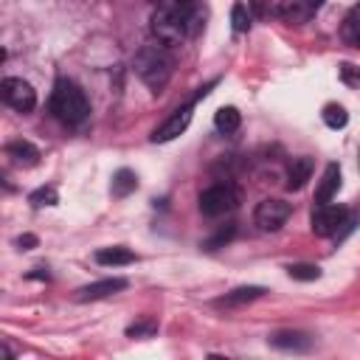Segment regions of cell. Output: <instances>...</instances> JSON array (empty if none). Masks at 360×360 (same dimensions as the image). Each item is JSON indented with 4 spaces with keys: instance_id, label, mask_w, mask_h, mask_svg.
<instances>
[{
    "instance_id": "2",
    "label": "cell",
    "mask_w": 360,
    "mask_h": 360,
    "mask_svg": "<svg viewBox=\"0 0 360 360\" xmlns=\"http://www.w3.org/2000/svg\"><path fill=\"white\" fill-rule=\"evenodd\" d=\"M172 56H169V51H166V45H143L138 53H135V62H132V68H135V73L141 76V82L149 87V90H155V93H160L166 84H169V79H172Z\"/></svg>"
},
{
    "instance_id": "4",
    "label": "cell",
    "mask_w": 360,
    "mask_h": 360,
    "mask_svg": "<svg viewBox=\"0 0 360 360\" xmlns=\"http://www.w3.org/2000/svg\"><path fill=\"white\" fill-rule=\"evenodd\" d=\"M239 202V194L231 183H214L200 194V211L205 217H222L228 211H233Z\"/></svg>"
},
{
    "instance_id": "5",
    "label": "cell",
    "mask_w": 360,
    "mask_h": 360,
    "mask_svg": "<svg viewBox=\"0 0 360 360\" xmlns=\"http://www.w3.org/2000/svg\"><path fill=\"white\" fill-rule=\"evenodd\" d=\"M340 228H352V219H349V211L343 205H332V202H323L312 211V231L318 236H335Z\"/></svg>"
},
{
    "instance_id": "8",
    "label": "cell",
    "mask_w": 360,
    "mask_h": 360,
    "mask_svg": "<svg viewBox=\"0 0 360 360\" xmlns=\"http://www.w3.org/2000/svg\"><path fill=\"white\" fill-rule=\"evenodd\" d=\"M191 115H194V101H188V104H183V107H177L155 132H152V141L155 143H166V141H174L177 135H183L186 129H188V124H191Z\"/></svg>"
},
{
    "instance_id": "14",
    "label": "cell",
    "mask_w": 360,
    "mask_h": 360,
    "mask_svg": "<svg viewBox=\"0 0 360 360\" xmlns=\"http://www.w3.org/2000/svg\"><path fill=\"white\" fill-rule=\"evenodd\" d=\"M262 295H264V287H236V290L225 292L222 298H217V307H242V304H250Z\"/></svg>"
},
{
    "instance_id": "7",
    "label": "cell",
    "mask_w": 360,
    "mask_h": 360,
    "mask_svg": "<svg viewBox=\"0 0 360 360\" xmlns=\"http://www.w3.org/2000/svg\"><path fill=\"white\" fill-rule=\"evenodd\" d=\"M290 202H284V200H276V197H270V200H262L259 205H256V211H253V222H256V228L259 231H278L287 219H290Z\"/></svg>"
},
{
    "instance_id": "23",
    "label": "cell",
    "mask_w": 360,
    "mask_h": 360,
    "mask_svg": "<svg viewBox=\"0 0 360 360\" xmlns=\"http://www.w3.org/2000/svg\"><path fill=\"white\" fill-rule=\"evenodd\" d=\"M231 22H233V31H236V34H242V31L250 28V11H248L245 3H236V6L231 8Z\"/></svg>"
},
{
    "instance_id": "16",
    "label": "cell",
    "mask_w": 360,
    "mask_h": 360,
    "mask_svg": "<svg viewBox=\"0 0 360 360\" xmlns=\"http://www.w3.org/2000/svg\"><path fill=\"white\" fill-rule=\"evenodd\" d=\"M96 262H98V264H104V267L132 264V262H135V253H132L129 248H121V245H115V248H101V250L96 253Z\"/></svg>"
},
{
    "instance_id": "27",
    "label": "cell",
    "mask_w": 360,
    "mask_h": 360,
    "mask_svg": "<svg viewBox=\"0 0 360 360\" xmlns=\"http://www.w3.org/2000/svg\"><path fill=\"white\" fill-rule=\"evenodd\" d=\"M248 8L253 11V17H267V14H270L267 0H248Z\"/></svg>"
},
{
    "instance_id": "6",
    "label": "cell",
    "mask_w": 360,
    "mask_h": 360,
    "mask_svg": "<svg viewBox=\"0 0 360 360\" xmlns=\"http://www.w3.org/2000/svg\"><path fill=\"white\" fill-rule=\"evenodd\" d=\"M0 93H3V101L17 112H31L37 107V93L25 79H17V76L3 79Z\"/></svg>"
},
{
    "instance_id": "29",
    "label": "cell",
    "mask_w": 360,
    "mask_h": 360,
    "mask_svg": "<svg viewBox=\"0 0 360 360\" xmlns=\"http://www.w3.org/2000/svg\"><path fill=\"white\" fill-rule=\"evenodd\" d=\"M17 245H20L22 250H28V248H34V245H37V236H31V233H25V236H20V239H17Z\"/></svg>"
},
{
    "instance_id": "24",
    "label": "cell",
    "mask_w": 360,
    "mask_h": 360,
    "mask_svg": "<svg viewBox=\"0 0 360 360\" xmlns=\"http://www.w3.org/2000/svg\"><path fill=\"white\" fill-rule=\"evenodd\" d=\"M287 273L295 281H315L321 276V267H315V264H290Z\"/></svg>"
},
{
    "instance_id": "15",
    "label": "cell",
    "mask_w": 360,
    "mask_h": 360,
    "mask_svg": "<svg viewBox=\"0 0 360 360\" xmlns=\"http://www.w3.org/2000/svg\"><path fill=\"white\" fill-rule=\"evenodd\" d=\"M6 155H8L14 163H20V166H34V163L39 160V149L31 146L28 141H11V143L6 146Z\"/></svg>"
},
{
    "instance_id": "25",
    "label": "cell",
    "mask_w": 360,
    "mask_h": 360,
    "mask_svg": "<svg viewBox=\"0 0 360 360\" xmlns=\"http://www.w3.org/2000/svg\"><path fill=\"white\" fill-rule=\"evenodd\" d=\"M233 233H236V225L231 222L228 228H219V231L214 233V239H208V242H205V248H208V250H214V248H219L222 242H228V239H231Z\"/></svg>"
},
{
    "instance_id": "10",
    "label": "cell",
    "mask_w": 360,
    "mask_h": 360,
    "mask_svg": "<svg viewBox=\"0 0 360 360\" xmlns=\"http://www.w3.org/2000/svg\"><path fill=\"white\" fill-rule=\"evenodd\" d=\"M174 6H177L180 14L186 17L188 37L200 34V28L205 25V3H202V0H174Z\"/></svg>"
},
{
    "instance_id": "22",
    "label": "cell",
    "mask_w": 360,
    "mask_h": 360,
    "mask_svg": "<svg viewBox=\"0 0 360 360\" xmlns=\"http://www.w3.org/2000/svg\"><path fill=\"white\" fill-rule=\"evenodd\" d=\"M56 200H59V194H56V188H53V186H42V188L31 191V197H28V202H31L34 208H42V205H56Z\"/></svg>"
},
{
    "instance_id": "17",
    "label": "cell",
    "mask_w": 360,
    "mask_h": 360,
    "mask_svg": "<svg viewBox=\"0 0 360 360\" xmlns=\"http://www.w3.org/2000/svg\"><path fill=\"white\" fill-rule=\"evenodd\" d=\"M270 343L276 349H292V352H301L309 346V338L304 332H292V329H284V332H276L270 335Z\"/></svg>"
},
{
    "instance_id": "1",
    "label": "cell",
    "mask_w": 360,
    "mask_h": 360,
    "mask_svg": "<svg viewBox=\"0 0 360 360\" xmlns=\"http://www.w3.org/2000/svg\"><path fill=\"white\" fill-rule=\"evenodd\" d=\"M51 112L65 124V127H82L90 115V101L84 90L70 82V79H56L53 93H51Z\"/></svg>"
},
{
    "instance_id": "26",
    "label": "cell",
    "mask_w": 360,
    "mask_h": 360,
    "mask_svg": "<svg viewBox=\"0 0 360 360\" xmlns=\"http://www.w3.org/2000/svg\"><path fill=\"white\" fill-rule=\"evenodd\" d=\"M340 79H343L346 84H352V87H360V68L343 62V65H340Z\"/></svg>"
},
{
    "instance_id": "20",
    "label": "cell",
    "mask_w": 360,
    "mask_h": 360,
    "mask_svg": "<svg viewBox=\"0 0 360 360\" xmlns=\"http://www.w3.org/2000/svg\"><path fill=\"white\" fill-rule=\"evenodd\" d=\"M343 39L349 45H360V6H354L343 20Z\"/></svg>"
},
{
    "instance_id": "21",
    "label": "cell",
    "mask_w": 360,
    "mask_h": 360,
    "mask_svg": "<svg viewBox=\"0 0 360 360\" xmlns=\"http://www.w3.org/2000/svg\"><path fill=\"white\" fill-rule=\"evenodd\" d=\"M321 115H323V124H326L329 129H343L346 121H349V112H346L340 104H326Z\"/></svg>"
},
{
    "instance_id": "18",
    "label": "cell",
    "mask_w": 360,
    "mask_h": 360,
    "mask_svg": "<svg viewBox=\"0 0 360 360\" xmlns=\"http://www.w3.org/2000/svg\"><path fill=\"white\" fill-rule=\"evenodd\" d=\"M239 124H242V115H239L236 107H219L217 115H214V127L219 132H236Z\"/></svg>"
},
{
    "instance_id": "28",
    "label": "cell",
    "mask_w": 360,
    "mask_h": 360,
    "mask_svg": "<svg viewBox=\"0 0 360 360\" xmlns=\"http://www.w3.org/2000/svg\"><path fill=\"white\" fill-rule=\"evenodd\" d=\"M152 332H155V323H135L127 329L129 338H141V335H152Z\"/></svg>"
},
{
    "instance_id": "3",
    "label": "cell",
    "mask_w": 360,
    "mask_h": 360,
    "mask_svg": "<svg viewBox=\"0 0 360 360\" xmlns=\"http://www.w3.org/2000/svg\"><path fill=\"white\" fill-rule=\"evenodd\" d=\"M152 34L160 45L172 48V45H180L186 37H188V25H186V17L180 14V8L174 3H166L160 8H155L152 14Z\"/></svg>"
},
{
    "instance_id": "9",
    "label": "cell",
    "mask_w": 360,
    "mask_h": 360,
    "mask_svg": "<svg viewBox=\"0 0 360 360\" xmlns=\"http://www.w3.org/2000/svg\"><path fill=\"white\" fill-rule=\"evenodd\" d=\"M124 287H127L124 278H101V281H93V284L82 287L76 292V301H98V298H107V295H112Z\"/></svg>"
},
{
    "instance_id": "19",
    "label": "cell",
    "mask_w": 360,
    "mask_h": 360,
    "mask_svg": "<svg viewBox=\"0 0 360 360\" xmlns=\"http://www.w3.org/2000/svg\"><path fill=\"white\" fill-rule=\"evenodd\" d=\"M138 188V177H135V172H129V169H118L115 174H112V194L115 197H127V194H132Z\"/></svg>"
},
{
    "instance_id": "12",
    "label": "cell",
    "mask_w": 360,
    "mask_h": 360,
    "mask_svg": "<svg viewBox=\"0 0 360 360\" xmlns=\"http://www.w3.org/2000/svg\"><path fill=\"white\" fill-rule=\"evenodd\" d=\"M315 11H318V6H312L309 0H284V3L278 6V14H281L287 22H292V25L307 22Z\"/></svg>"
},
{
    "instance_id": "13",
    "label": "cell",
    "mask_w": 360,
    "mask_h": 360,
    "mask_svg": "<svg viewBox=\"0 0 360 360\" xmlns=\"http://www.w3.org/2000/svg\"><path fill=\"white\" fill-rule=\"evenodd\" d=\"M312 177V158H295L292 163H290V169H287V188L290 191H298V188H304L307 186V180Z\"/></svg>"
},
{
    "instance_id": "11",
    "label": "cell",
    "mask_w": 360,
    "mask_h": 360,
    "mask_svg": "<svg viewBox=\"0 0 360 360\" xmlns=\"http://www.w3.org/2000/svg\"><path fill=\"white\" fill-rule=\"evenodd\" d=\"M338 188H340V166H338V163H329L326 172L321 174L318 188H315V202H318V205L329 202V200L338 194Z\"/></svg>"
}]
</instances>
